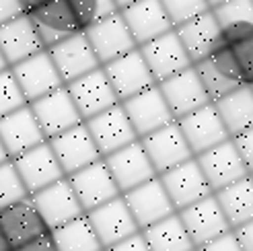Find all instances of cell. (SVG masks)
Segmentation results:
<instances>
[{
    "label": "cell",
    "instance_id": "1",
    "mask_svg": "<svg viewBox=\"0 0 253 251\" xmlns=\"http://www.w3.org/2000/svg\"><path fill=\"white\" fill-rule=\"evenodd\" d=\"M157 177L163 183V187H165L175 212L192 206L212 194L204 173L198 167L194 157L183 161L181 165H175L173 169L157 175Z\"/></svg>",
    "mask_w": 253,
    "mask_h": 251
},
{
    "label": "cell",
    "instance_id": "2",
    "mask_svg": "<svg viewBox=\"0 0 253 251\" xmlns=\"http://www.w3.org/2000/svg\"><path fill=\"white\" fill-rule=\"evenodd\" d=\"M66 179L72 187L74 196H77L79 204L83 206L84 214L91 212L93 208L109 202V200L122 196L103 159L74 171L72 175H66Z\"/></svg>",
    "mask_w": 253,
    "mask_h": 251
},
{
    "label": "cell",
    "instance_id": "3",
    "mask_svg": "<svg viewBox=\"0 0 253 251\" xmlns=\"http://www.w3.org/2000/svg\"><path fill=\"white\" fill-rule=\"evenodd\" d=\"M192 66L198 74L202 86H204L210 103L237 91L239 86H243L241 77H239V72L235 68V62L222 42H218V45L204 60L196 62Z\"/></svg>",
    "mask_w": 253,
    "mask_h": 251
},
{
    "label": "cell",
    "instance_id": "4",
    "mask_svg": "<svg viewBox=\"0 0 253 251\" xmlns=\"http://www.w3.org/2000/svg\"><path fill=\"white\" fill-rule=\"evenodd\" d=\"M177 216H179L189 241L194 243L196 249L214 241V239H218V237H222L224 233L231 231L229 222H226L214 194L206 196L204 200H200V202H196L192 206L179 210Z\"/></svg>",
    "mask_w": 253,
    "mask_h": 251
},
{
    "label": "cell",
    "instance_id": "5",
    "mask_svg": "<svg viewBox=\"0 0 253 251\" xmlns=\"http://www.w3.org/2000/svg\"><path fill=\"white\" fill-rule=\"evenodd\" d=\"M83 33L86 35V40L91 43L101 66L138 47L130 29L126 27L120 10L111 12L105 19L93 23L91 27H86Z\"/></svg>",
    "mask_w": 253,
    "mask_h": 251
},
{
    "label": "cell",
    "instance_id": "6",
    "mask_svg": "<svg viewBox=\"0 0 253 251\" xmlns=\"http://www.w3.org/2000/svg\"><path fill=\"white\" fill-rule=\"evenodd\" d=\"M101 68H103L113 93L118 95L120 103L150 89L153 84H157L138 47L116 60L107 62V64H103Z\"/></svg>",
    "mask_w": 253,
    "mask_h": 251
},
{
    "label": "cell",
    "instance_id": "7",
    "mask_svg": "<svg viewBox=\"0 0 253 251\" xmlns=\"http://www.w3.org/2000/svg\"><path fill=\"white\" fill-rule=\"evenodd\" d=\"M138 49H140V54H142L157 84L192 66V62H189L179 37H177V33L173 29L142 43V45H138Z\"/></svg>",
    "mask_w": 253,
    "mask_h": 251
},
{
    "label": "cell",
    "instance_id": "8",
    "mask_svg": "<svg viewBox=\"0 0 253 251\" xmlns=\"http://www.w3.org/2000/svg\"><path fill=\"white\" fill-rule=\"evenodd\" d=\"M138 140H140L144 153L150 161V165H153V169L157 171V175L173 169L175 165H181L183 161L194 157V153L189 150L177 122L163 126V128L138 138Z\"/></svg>",
    "mask_w": 253,
    "mask_h": 251
},
{
    "label": "cell",
    "instance_id": "9",
    "mask_svg": "<svg viewBox=\"0 0 253 251\" xmlns=\"http://www.w3.org/2000/svg\"><path fill=\"white\" fill-rule=\"evenodd\" d=\"M84 126L88 134H91L101 157H107L111 153H116V150L124 148L126 144L138 140L122 103L84 120Z\"/></svg>",
    "mask_w": 253,
    "mask_h": 251
},
{
    "label": "cell",
    "instance_id": "10",
    "mask_svg": "<svg viewBox=\"0 0 253 251\" xmlns=\"http://www.w3.org/2000/svg\"><path fill=\"white\" fill-rule=\"evenodd\" d=\"M29 198L35 204L37 212H40V216L43 218L47 231H54V229L62 227V224H66V222L84 214V210L79 204V200L74 196L66 177H62V179L54 181L52 185L31 194Z\"/></svg>",
    "mask_w": 253,
    "mask_h": 251
},
{
    "label": "cell",
    "instance_id": "11",
    "mask_svg": "<svg viewBox=\"0 0 253 251\" xmlns=\"http://www.w3.org/2000/svg\"><path fill=\"white\" fill-rule=\"evenodd\" d=\"M194 159L198 163V167L202 169V173H204L212 194L249 175L231 138L196 155Z\"/></svg>",
    "mask_w": 253,
    "mask_h": 251
},
{
    "label": "cell",
    "instance_id": "12",
    "mask_svg": "<svg viewBox=\"0 0 253 251\" xmlns=\"http://www.w3.org/2000/svg\"><path fill=\"white\" fill-rule=\"evenodd\" d=\"M64 86L72 99L74 107H77V111L81 114L83 122L120 103L118 95L113 93L111 84L101 66Z\"/></svg>",
    "mask_w": 253,
    "mask_h": 251
},
{
    "label": "cell",
    "instance_id": "13",
    "mask_svg": "<svg viewBox=\"0 0 253 251\" xmlns=\"http://www.w3.org/2000/svg\"><path fill=\"white\" fill-rule=\"evenodd\" d=\"M10 161H12V165H15L29 196L43 190L47 185H52L54 181H58L62 177H66L56 155H54V150L49 148L47 140L29 148V150H25L23 155L10 159Z\"/></svg>",
    "mask_w": 253,
    "mask_h": 251
},
{
    "label": "cell",
    "instance_id": "14",
    "mask_svg": "<svg viewBox=\"0 0 253 251\" xmlns=\"http://www.w3.org/2000/svg\"><path fill=\"white\" fill-rule=\"evenodd\" d=\"M122 198L140 231L175 214V208L165 192V187L159 181V177H153L140 185H136L134 190L122 194Z\"/></svg>",
    "mask_w": 253,
    "mask_h": 251
},
{
    "label": "cell",
    "instance_id": "15",
    "mask_svg": "<svg viewBox=\"0 0 253 251\" xmlns=\"http://www.w3.org/2000/svg\"><path fill=\"white\" fill-rule=\"evenodd\" d=\"M47 54L52 58L54 66L64 84L77 81L101 66L91 43H88L86 35L83 31L58 42L52 47H47Z\"/></svg>",
    "mask_w": 253,
    "mask_h": 251
},
{
    "label": "cell",
    "instance_id": "16",
    "mask_svg": "<svg viewBox=\"0 0 253 251\" xmlns=\"http://www.w3.org/2000/svg\"><path fill=\"white\" fill-rule=\"evenodd\" d=\"M29 107L37 124H40L45 140L70 130L72 126L83 124V118L77 111V107H74L66 86H60V89L35 99V101L29 103Z\"/></svg>",
    "mask_w": 253,
    "mask_h": 251
},
{
    "label": "cell",
    "instance_id": "17",
    "mask_svg": "<svg viewBox=\"0 0 253 251\" xmlns=\"http://www.w3.org/2000/svg\"><path fill=\"white\" fill-rule=\"evenodd\" d=\"M86 218L91 222V227H93V231H95L97 239L103 249L128 239V237H132L140 231L138 224L134 222L122 196L93 208L91 212H86Z\"/></svg>",
    "mask_w": 253,
    "mask_h": 251
},
{
    "label": "cell",
    "instance_id": "18",
    "mask_svg": "<svg viewBox=\"0 0 253 251\" xmlns=\"http://www.w3.org/2000/svg\"><path fill=\"white\" fill-rule=\"evenodd\" d=\"M103 161L111 173L113 181L118 185L120 194H126V192L134 190L136 185L157 177V171L150 165L140 140L126 144L124 148L116 150V153L103 157Z\"/></svg>",
    "mask_w": 253,
    "mask_h": 251
},
{
    "label": "cell",
    "instance_id": "19",
    "mask_svg": "<svg viewBox=\"0 0 253 251\" xmlns=\"http://www.w3.org/2000/svg\"><path fill=\"white\" fill-rule=\"evenodd\" d=\"M122 107H124L126 116H128L138 138H142L150 132L163 128V126L175 122L173 114L165 103V99H163L159 84H153L150 89L126 99V101H122Z\"/></svg>",
    "mask_w": 253,
    "mask_h": 251
},
{
    "label": "cell",
    "instance_id": "20",
    "mask_svg": "<svg viewBox=\"0 0 253 251\" xmlns=\"http://www.w3.org/2000/svg\"><path fill=\"white\" fill-rule=\"evenodd\" d=\"M47 144L54 150L64 175H72L74 171L91 165V163H95L99 159H103L99 155V150L93 142L91 134H88L84 122L79 126H72L70 130L62 132L54 138H49Z\"/></svg>",
    "mask_w": 253,
    "mask_h": 251
},
{
    "label": "cell",
    "instance_id": "21",
    "mask_svg": "<svg viewBox=\"0 0 253 251\" xmlns=\"http://www.w3.org/2000/svg\"><path fill=\"white\" fill-rule=\"evenodd\" d=\"M10 70L15 74V79L21 86V93L27 99V103L60 89V86H64L52 58L47 54V49H42L40 54L10 66Z\"/></svg>",
    "mask_w": 253,
    "mask_h": 251
},
{
    "label": "cell",
    "instance_id": "22",
    "mask_svg": "<svg viewBox=\"0 0 253 251\" xmlns=\"http://www.w3.org/2000/svg\"><path fill=\"white\" fill-rule=\"evenodd\" d=\"M0 233L4 235L10 251L27 243L40 235L49 233L43 218L40 216L31 198H23L19 202H12L4 208H0Z\"/></svg>",
    "mask_w": 253,
    "mask_h": 251
},
{
    "label": "cell",
    "instance_id": "23",
    "mask_svg": "<svg viewBox=\"0 0 253 251\" xmlns=\"http://www.w3.org/2000/svg\"><path fill=\"white\" fill-rule=\"evenodd\" d=\"M175 122L179 126V130L185 138L189 150L194 153V157L231 138L226 134L224 126H222V122H220L212 103L200 107V109H196L192 114H187Z\"/></svg>",
    "mask_w": 253,
    "mask_h": 251
},
{
    "label": "cell",
    "instance_id": "24",
    "mask_svg": "<svg viewBox=\"0 0 253 251\" xmlns=\"http://www.w3.org/2000/svg\"><path fill=\"white\" fill-rule=\"evenodd\" d=\"M159 89H161L163 99H165V103L175 120H179V118L210 103V99L204 91V86H202L194 66H189L183 72L159 83Z\"/></svg>",
    "mask_w": 253,
    "mask_h": 251
},
{
    "label": "cell",
    "instance_id": "25",
    "mask_svg": "<svg viewBox=\"0 0 253 251\" xmlns=\"http://www.w3.org/2000/svg\"><path fill=\"white\" fill-rule=\"evenodd\" d=\"M0 142L4 144L10 159L45 142V136L40 124H37L29 103L0 118Z\"/></svg>",
    "mask_w": 253,
    "mask_h": 251
},
{
    "label": "cell",
    "instance_id": "26",
    "mask_svg": "<svg viewBox=\"0 0 253 251\" xmlns=\"http://www.w3.org/2000/svg\"><path fill=\"white\" fill-rule=\"evenodd\" d=\"M27 15L45 49L83 31L66 0H49L47 4L35 8L33 12H27Z\"/></svg>",
    "mask_w": 253,
    "mask_h": 251
},
{
    "label": "cell",
    "instance_id": "27",
    "mask_svg": "<svg viewBox=\"0 0 253 251\" xmlns=\"http://www.w3.org/2000/svg\"><path fill=\"white\" fill-rule=\"evenodd\" d=\"M43 47L29 15H19L0 25V52H2L8 68L40 54Z\"/></svg>",
    "mask_w": 253,
    "mask_h": 251
},
{
    "label": "cell",
    "instance_id": "28",
    "mask_svg": "<svg viewBox=\"0 0 253 251\" xmlns=\"http://www.w3.org/2000/svg\"><path fill=\"white\" fill-rule=\"evenodd\" d=\"M120 15L126 27L130 29L136 45H142L173 29L161 0H138V2L122 8Z\"/></svg>",
    "mask_w": 253,
    "mask_h": 251
},
{
    "label": "cell",
    "instance_id": "29",
    "mask_svg": "<svg viewBox=\"0 0 253 251\" xmlns=\"http://www.w3.org/2000/svg\"><path fill=\"white\" fill-rule=\"evenodd\" d=\"M173 31L179 37L192 64L204 60L220 42V25L216 17L212 15V10H206L194 19L177 25V27H173Z\"/></svg>",
    "mask_w": 253,
    "mask_h": 251
},
{
    "label": "cell",
    "instance_id": "30",
    "mask_svg": "<svg viewBox=\"0 0 253 251\" xmlns=\"http://www.w3.org/2000/svg\"><path fill=\"white\" fill-rule=\"evenodd\" d=\"M214 109L231 138L253 128V89L239 86L237 91L212 101Z\"/></svg>",
    "mask_w": 253,
    "mask_h": 251
},
{
    "label": "cell",
    "instance_id": "31",
    "mask_svg": "<svg viewBox=\"0 0 253 251\" xmlns=\"http://www.w3.org/2000/svg\"><path fill=\"white\" fill-rule=\"evenodd\" d=\"M220 42L229 49L243 86H253V23L222 27Z\"/></svg>",
    "mask_w": 253,
    "mask_h": 251
},
{
    "label": "cell",
    "instance_id": "32",
    "mask_svg": "<svg viewBox=\"0 0 253 251\" xmlns=\"http://www.w3.org/2000/svg\"><path fill=\"white\" fill-rule=\"evenodd\" d=\"M214 198H216L231 231L253 220V181L249 175L214 192Z\"/></svg>",
    "mask_w": 253,
    "mask_h": 251
},
{
    "label": "cell",
    "instance_id": "33",
    "mask_svg": "<svg viewBox=\"0 0 253 251\" xmlns=\"http://www.w3.org/2000/svg\"><path fill=\"white\" fill-rule=\"evenodd\" d=\"M140 235L144 237L150 251H194L196 249L194 243L189 241L177 212L142 229Z\"/></svg>",
    "mask_w": 253,
    "mask_h": 251
},
{
    "label": "cell",
    "instance_id": "34",
    "mask_svg": "<svg viewBox=\"0 0 253 251\" xmlns=\"http://www.w3.org/2000/svg\"><path fill=\"white\" fill-rule=\"evenodd\" d=\"M58 251H103L86 214L49 231Z\"/></svg>",
    "mask_w": 253,
    "mask_h": 251
},
{
    "label": "cell",
    "instance_id": "35",
    "mask_svg": "<svg viewBox=\"0 0 253 251\" xmlns=\"http://www.w3.org/2000/svg\"><path fill=\"white\" fill-rule=\"evenodd\" d=\"M66 2L83 31L118 10L113 0H66Z\"/></svg>",
    "mask_w": 253,
    "mask_h": 251
},
{
    "label": "cell",
    "instance_id": "36",
    "mask_svg": "<svg viewBox=\"0 0 253 251\" xmlns=\"http://www.w3.org/2000/svg\"><path fill=\"white\" fill-rule=\"evenodd\" d=\"M27 190L19 177V173L12 165V161H4L0 165V208H4L12 202H19V200L27 198Z\"/></svg>",
    "mask_w": 253,
    "mask_h": 251
},
{
    "label": "cell",
    "instance_id": "37",
    "mask_svg": "<svg viewBox=\"0 0 253 251\" xmlns=\"http://www.w3.org/2000/svg\"><path fill=\"white\" fill-rule=\"evenodd\" d=\"M220 29L237 23H253V0H229L216 8H210Z\"/></svg>",
    "mask_w": 253,
    "mask_h": 251
},
{
    "label": "cell",
    "instance_id": "38",
    "mask_svg": "<svg viewBox=\"0 0 253 251\" xmlns=\"http://www.w3.org/2000/svg\"><path fill=\"white\" fill-rule=\"evenodd\" d=\"M23 105H27V99L23 97L21 86L10 68L0 72V118L10 114Z\"/></svg>",
    "mask_w": 253,
    "mask_h": 251
},
{
    "label": "cell",
    "instance_id": "39",
    "mask_svg": "<svg viewBox=\"0 0 253 251\" xmlns=\"http://www.w3.org/2000/svg\"><path fill=\"white\" fill-rule=\"evenodd\" d=\"M161 4L165 8L173 27L210 10L206 0H161Z\"/></svg>",
    "mask_w": 253,
    "mask_h": 251
},
{
    "label": "cell",
    "instance_id": "40",
    "mask_svg": "<svg viewBox=\"0 0 253 251\" xmlns=\"http://www.w3.org/2000/svg\"><path fill=\"white\" fill-rule=\"evenodd\" d=\"M231 140H233V144L237 148L239 157H241L247 173H253V128H249L247 132L231 138Z\"/></svg>",
    "mask_w": 253,
    "mask_h": 251
},
{
    "label": "cell",
    "instance_id": "41",
    "mask_svg": "<svg viewBox=\"0 0 253 251\" xmlns=\"http://www.w3.org/2000/svg\"><path fill=\"white\" fill-rule=\"evenodd\" d=\"M196 251H243V249H241V245H239L235 233L229 231V233H224L222 237H218V239H214V241H210L206 245L198 247Z\"/></svg>",
    "mask_w": 253,
    "mask_h": 251
},
{
    "label": "cell",
    "instance_id": "42",
    "mask_svg": "<svg viewBox=\"0 0 253 251\" xmlns=\"http://www.w3.org/2000/svg\"><path fill=\"white\" fill-rule=\"evenodd\" d=\"M12 251H58V249L52 239V233H45V235H40V237H35V239L15 247Z\"/></svg>",
    "mask_w": 253,
    "mask_h": 251
},
{
    "label": "cell",
    "instance_id": "43",
    "mask_svg": "<svg viewBox=\"0 0 253 251\" xmlns=\"http://www.w3.org/2000/svg\"><path fill=\"white\" fill-rule=\"evenodd\" d=\"M103 251H150V249L144 241V237L140 235V231H138L136 235H132V237H128V239H124V241L111 245Z\"/></svg>",
    "mask_w": 253,
    "mask_h": 251
},
{
    "label": "cell",
    "instance_id": "44",
    "mask_svg": "<svg viewBox=\"0 0 253 251\" xmlns=\"http://www.w3.org/2000/svg\"><path fill=\"white\" fill-rule=\"evenodd\" d=\"M233 233H235L237 241H239V245H241L243 251H253V220L233 229Z\"/></svg>",
    "mask_w": 253,
    "mask_h": 251
},
{
    "label": "cell",
    "instance_id": "45",
    "mask_svg": "<svg viewBox=\"0 0 253 251\" xmlns=\"http://www.w3.org/2000/svg\"><path fill=\"white\" fill-rule=\"evenodd\" d=\"M23 15V6L19 0H0V25Z\"/></svg>",
    "mask_w": 253,
    "mask_h": 251
},
{
    "label": "cell",
    "instance_id": "46",
    "mask_svg": "<svg viewBox=\"0 0 253 251\" xmlns=\"http://www.w3.org/2000/svg\"><path fill=\"white\" fill-rule=\"evenodd\" d=\"M19 2H21V6H23V12L27 15V12H33L35 8H40V6L47 4L49 0H19Z\"/></svg>",
    "mask_w": 253,
    "mask_h": 251
},
{
    "label": "cell",
    "instance_id": "47",
    "mask_svg": "<svg viewBox=\"0 0 253 251\" xmlns=\"http://www.w3.org/2000/svg\"><path fill=\"white\" fill-rule=\"evenodd\" d=\"M116 2V6H118V10H122V8H126V6H130V4H134V2H138V0H113Z\"/></svg>",
    "mask_w": 253,
    "mask_h": 251
},
{
    "label": "cell",
    "instance_id": "48",
    "mask_svg": "<svg viewBox=\"0 0 253 251\" xmlns=\"http://www.w3.org/2000/svg\"><path fill=\"white\" fill-rule=\"evenodd\" d=\"M10 157H8V153H6V148H4V144L0 142V165H2L4 161H8Z\"/></svg>",
    "mask_w": 253,
    "mask_h": 251
},
{
    "label": "cell",
    "instance_id": "49",
    "mask_svg": "<svg viewBox=\"0 0 253 251\" xmlns=\"http://www.w3.org/2000/svg\"><path fill=\"white\" fill-rule=\"evenodd\" d=\"M0 251H10V245L6 243V239H4L2 233H0Z\"/></svg>",
    "mask_w": 253,
    "mask_h": 251
},
{
    "label": "cell",
    "instance_id": "50",
    "mask_svg": "<svg viewBox=\"0 0 253 251\" xmlns=\"http://www.w3.org/2000/svg\"><path fill=\"white\" fill-rule=\"evenodd\" d=\"M206 2H208V6H210V8H216V6L224 4V2H229V0H206Z\"/></svg>",
    "mask_w": 253,
    "mask_h": 251
},
{
    "label": "cell",
    "instance_id": "51",
    "mask_svg": "<svg viewBox=\"0 0 253 251\" xmlns=\"http://www.w3.org/2000/svg\"><path fill=\"white\" fill-rule=\"evenodd\" d=\"M6 68H8V64H6V60H4L2 52H0V72H2V70H6Z\"/></svg>",
    "mask_w": 253,
    "mask_h": 251
},
{
    "label": "cell",
    "instance_id": "52",
    "mask_svg": "<svg viewBox=\"0 0 253 251\" xmlns=\"http://www.w3.org/2000/svg\"><path fill=\"white\" fill-rule=\"evenodd\" d=\"M249 177H251V181H253V173H249Z\"/></svg>",
    "mask_w": 253,
    "mask_h": 251
},
{
    "label": "cell",
    "instance_id": "53",
    "mask_svg": "<svg viewBox=\"0 0 253 251\" xmlns=\"http://www.w3.org/2000/svg\"><path fill=\"white\" fill-rule=\"evenodd\" d=\"M251 89H253V86H251Z\"/></svg>",
    "mask_w": 253,
    "mask_h": 251
},
{
    "label": "cell",
    "instance_id": "54",
    "mask_svg": "<svg viewBox=\"0 0 253 251\" xmlns=\"http://www.w3.org/2000/svg\"><path fill=\"white\" fill-rule=\"evenodd\" d=\"M194 251H196V249H194Z\"/></svg>",
    "mask_w": 253,
    "mask_h": 251
}]
</instances>
